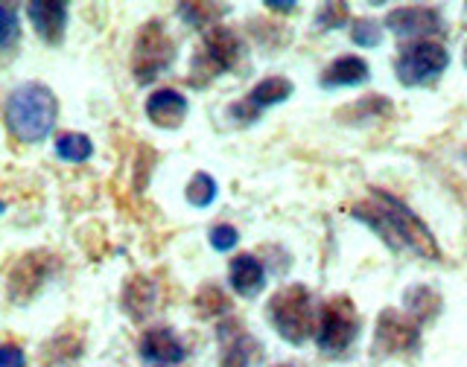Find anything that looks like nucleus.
Wrapping results in <instances>:
<instances>
[{
	"mask_svg": "<svg viewBox=\"0 0 467 367\" xmlns=\"http://www.w3.org/2000/svg\"><path fill=\"white\" fill-rule=\"evenodd\" d=\"M350 216L365 228H371L394 251H412L423 260H441V248H438L427 222L406 201L386 193V189H368V201L354 204Z\"/></svg>",
	"mask_w": 467,
	"mask_h": 367,
	"instance_id": "f257e3e1",
	"label": "nucleus"
},
{
	"mask_svg": "<svg viewBox=\"0 0 467 367\" xmlns=\"http://www.w3.org/2000/svg\"><path fill=\"white\" fill-rule=\"evenodd\" d=\"M58 99L53 87L44 82H21L15 85L4 99V126L12 140L21 146L44 143L56 128Z\"/></svg>",
	"mask_w": 467,
	"mask_h": 367,
	"instance_id": "f03ea898",
	"label": "nucleus"
},
{
	"mask_svg": "<svg viewBox=\"0 0 467 367\" xmlns=\"http://www.w3.org/2000/svg\"><path fill=\"white\" fill-rule=\"evenodd\" d=\"M269 324L292 347H301L318 332L321 310L316 306L313 291L304 283H289L269 298Z\"/></svg>",
	"mask_w": 467,
	"mask_h": 367,
	"instance_id": "7ed1b4c3",
	"label": "nucleus"
},
{
	"mask_svg": "<svg viewBox=\"0 0 467 367\" xmlns=\"http://www.w3.org/2000/svg\"><path fill=\"white\" fill-rule=\"evenodd\" d=\"M245 41L237 29L213 26L208 33H202V44L193 62H190V79H193V85H208L223 73L237 70L245 62Z\"/></svg>",
	"mask_w": 467,
	"mask_h": 367,
	"instance_id": "20e7f679",
	"label": "nucleus"
},
{
	"mask_svg": "<svg viewBox=\"0 0 467 367\" xmlns=\"http://www.w3.org/2000/svg\"><path fill=\"white\" fill-rule=\"evenodd\" d=\"M357 339H359V315L354 301L333 298L321 306L318 332H316V347L321 356L342 362L354 350Z\"/></svg>",
	"mask_w": 467,
	"mask_h": 367,
	"instance_id": "39448f33",
	"label": "nucleus"
},
{
	"mask_svg": "<svg viewBox=\"0 0 467 367\" xmlns=\"http://www.w3.org/2000/svg\"><path fill=\"white\" fill-rule=\"evenodd\" d=\"M175 62V41L161 21H146L131 47V73L138 85L155 82L161 73H167Z\"/></svg>",
	"mask_w": 467,
	"mask_h": 367,
	"instance_id": "423d86ee",
	"label": "nucleus"
},
{
	"mask_svg": "<svg viewBox=\"0 0 467 367\" xmlns=\"http://www.w3.org/2000/svg\"><path fill=\"white\" fill-rule=\"evenodd\" d=\"M450 67V53L441 41H412L398 53L394 62V73L403 87H420L430 85L438 76H444V70Z\"/></svg>",
	"mask_w": 467,
	"mask_h": 367,
	"instance_id": "0eeeda50",
	"label": "nucleus"
},
{
	"mask_svg": "<svg viewBox=\"0 0 467 367\" xmlns=\"http://www.w3.org/2000/svg\"><path fill=\"white\" fill-rule=\"evenodd\" d=\"M420 347V324L398 310H383L374 327L371 353L377 356H412Z\"/></svg>",
	"mask_w": 467,
	"mask_h": 367,
	"instance_id": "6e6552de",
	"label": "nucleus"
},
{
	"mask_svg": "<svg viewBox=\"0 0 467 367\" xmlns=\"http://www.w3.org/2000/svg\"><path fill=\"white\" fill-rule=\"evenodd\" d=\"M56 269H58V260L50 251L24 254L6 274V298L12 303H29L44 286L50 283Z\"/></svg>",
	"mask_w": 467,
	"mask_h": 367,
	"instance_id": "1a4fd4ad",
	"label": "nucleus"
},
{
	"mask_svg": "<svg viewBox=\"0 0 467 367\" xmlns=\"http://www.w3.org/2000/svg\"><path fill=\"white\" fill-rule=\"evenodd\" d=\"M444 15L438 6H418L406 4L386 15V29L398 38H415V41H430V36L444 33Z\"/></svg>",
	"mask_w": 467,
	"mask_h": 367,
	"instance_id": "9d476101",
	"label": "nucleus"
},
{
	"mask_svg": "<svg viewBox=\"0 0 467 367\" xmlns=\"http://www.w3.org/2000/svg\"><path fill=\"white\" fill-rule=\"evenodd\" d=\"M26 18L33 24L36 36L50 44V47H58L65 41V29H67V18H70V6L65 0H29L24 6Z\"/></svg>",
	"mask_w": 467,
	"mask_h": 367,
	"instance_id": "9b49d317",
	"label": "nucleus"
},
{
	"mask_svg": "<svg viewBox=\"0 0 467 367\" xmlns=\"http://www.w3.org/2000/svg\"><path fill=\"white\" fill-rule=\"evenodd\" d=\"M146 120L158 128H167V131H175L182 128L187 114H190V102L182 91H175V87H158L150 97H146Z\"/></svg>",
	"mask_w": 467,
	"mask_h": 367,
	"instance_id": "f8f14e48",
	"label": "nucleus"
},
{
	"mask_svg": "<svg viewBox=\"0 0 467 367\" xmlns=\"http://www.w3.org/2000/svg\"><path fill=\"white\" fill-rule=\"evenodd\" d=\"M138 353L150 364H179L187 359V347L170 327H152L140 335Z\"/></svg>",
	"mask_w": 467,
	"mask_h": 367,
	"instance_id": "ddd939ff",
	"label": "nucleus"
},
{
	"mask_svg": "<svg viewBox=\"0 0 467 367\" xmlns=\"http://www.w3.org/2000/svg\"><path fill=\"white\" fill-rule=\"evenodd\" d=\"M228 286L240 298H257L266 286V266L254 254H237L228 262Z\"/></svg>",
	"mask_w": 467,
	"mask_h": 367,
	"instance_id": "4468645a",
	"label": "nucleus"
},
{
	"mask_svg": "<svg viewBox=\"0 0 467 367\" xmlns=\"http://www.w3.org/2000/svg\"><path fill=\"white\" fill-rule=\"evenodd\" d=\"M257 353V344L252 335L245 332L240 321H225L219 327V356H223V367H248Z\"/></svg>",
	"mask_w": 467,
	"mask_h": 367,
	"instance_id": "2eb2a0df",
	"label": "nucleus"
},
{
	"mask_svg": "<svg viewBox=\"0 0 467 367\" xmlns=\"http://www.w3.org/2000/svg\"><path fill=\"white\" fill-rule=\"evenodd\" d=\"M371 79V67L362 56H339L321 70V87H359Z\"/></svg>",
	"mask_w": 467,
	"mask_h": 367,
	"instance_id": "dca6fc26",
	"label": "nucleus"
},
{
	"mask_svg": "<svg viewBox=\"0 0 467 367\" xmlns=\"http://www.w3.org/2000/svg\"><path fill=\"white\" fill-rule=\"evenodd\" d=\"M120 301H123V310L131 321L150 318L158 303V283L146 274H135L131 280H126Z\"/></svg>",
	"mask_w": 467,
	"mask_h": 367,
	"instance_id": "f3484780",
	"label": "nucleus"
},
{
	"mask_svg": "<svg viewBox=\"0 0 467 367\" xmlns=\"http://www.w3.org/2000/svg\"><path fill=\"white\" fill-rule=\"evenodd\" d=\"M296 94V85L286 76H266L260 79L252 91H248V102L257 108V111H266V108H275V106H284V102Z\"/></svg>",
	"mask_w": 467,
	"mask_h": 367,
	"instance_id": "a211bd4d",
	"label": "nucleus"
},
{
	"mask_svg": "<svg viewBox=\"0 0 467 367\" xmlns=\"http://www.w3.org/2000/svg\"><path fill=\"white\" fill-rule=\"evenodd\" d=\"M403 310L409 318H415L418 324H430L435 315L441 312V295L430 286H409L403 295Z\"/></svg>",
	"mask_w": 467,
	"mask_h": 367,
	"instance_id": "6ab92c4d",
	"label": "nucleus"
},
{
	"mask_svg": "<svg viewBox=\"0 0 467 367\" xmlns=\"http://www.w3.org/2000/svg\"><path fill=\"white\" fill-rule=\"evenodd\" d=\"M228 12H231L228 4H179L182 21L202 29V33H208V29L219 26V21H223Z\"/></svg>",
	"mask_w": 467,
	"mask_h": 367,
	"instance_id": "aec40b11",
	"label": "nucleus"
},
{
	"mask_svg": "<svg viewBox=\"0 0 467 367\" xmlns=\"http://www.w3.org/2000/svg\"><path fill=\"white\" fill-rule=\"evenodd\" d=\"M53 149L65 164H85V160H91L94 155V143L88 135H82V131H65V135L56 138Z\"/></svg>",
	"mask_w": 467,
	"mask_h": 367,
	"instance_id": "412c9836",
	"label": "nucleus"
},
{
	"mask_svg": "<svg viewBox=\"0 0 467 367\" xmlns=\"http://www.w3.org/2000/svg\"><path fill=\"white\" fill-rule=\"evenodd\" d=\"M184 196H187L190 204H193V208L204 210V208H211V204L216 201L219 184H216L213 175H208V172H193V178L187 181Z\"/></svg>",
	"mask_w": 467,
	"mask_h": 367,
	"instance_id": "4be33fe9",
	"label": "nucleus"
},
{
	"mask_svg": "<svg viewBox=\"0 0 467 367\" xmlns=\"http://www.w3.org/2000/svg\"><path fill=\"white\" fill-rule=\"evenodd\" d=\"M383 26L386 24H379L377 18H368V15H362V18H354L348 26V36L350 41L357 44V47L362 50H374L383 44Z\"/></svg>",
	"mask_w": 467,
	"mask_h": 367,
	"instance_id": "5701e85b",
	"label": "nucleus"
},
{
	"mask_svg": "<svg viewBox=\"0 0 467 367\" xmlns=\"http://www.w3.org/2000/svg\"><path fill=\"white\" fill-rule=\"evenodd\" d=\"M231 310V301L228 295L219 286H202L199 295H196V312L202 318H216V315H225Z\"/></svg>",
	"mask_w": 467,
	"mask_h": 367,
	"instance_id": "b1692460",
	"label": "nucleus"
},
{
	"mask_svg": "<svg viewBox=\"0 0 467 367\" xmlns=\"http://www.w3.org/2000/svg\"><path fill=\"white\" fill-rule=\"evenodd\" d=\"M313 26L318 33H327V29H339V26H350L348 21V4H321L316 12Z\"/></svg>",
	"mask_w": 467,
	"mask_h": 367,
	"instance_id": "393cba45",
	"label": "nucleus"
},
{
	"mask_svg": "<svg viewBox=\"0 0 467 367\" xmlns=\"http://www.w3.org/2000/svg\"><path fill=\"white\" fill-rule=\"evenodd\" d=\"M18 9L12 4L0 6V50H9L15 41H18Z\"/></svg>",
	"mask_w": 467,
	"mask_h": 367,
	"instance_id": "a878e982",
	"label": "nucleus"
},
{
	"mask_svg": "<svg viewBox=\"0 0 467 367\" xmlns=\"http://www.w3.org/2000/svg\"><path fill=\"white\" fill-rule=\"evenodd\" d=\"M208 240H211V245H213V251H234V245L240 242V230L234 228V225H213L211 228V233H208Z\"/></svg>",
	"mask_w": 467,
	"mask_h": 367,
	"instance_id": "bb28decb",
	"label": "nucleus"
},
{
	"mask_svg": "<svg viewBox=\"0 0 467 367\" xmlns=\"http://www.w3.org/2000/svg\"><path fill=\"white\" fill-rule=\"evenodd\" d=\"M228 117L231 120H237L240 126H252L260 117V111L248 99H240V102H234V106H228Z\"/></svg>",
	"mask_w": 467,
	"mask_h": 367,
	"instance_id": "cd10ccee",
	"label": "nucleus"
},
{
	"mask_svg": "<svg viewBox=\"0 0 467 367\" xmlns=\"http://www.w3.org/2000/svg\"><path fill=\"white\" fill-rule=\"evenodd\" d=\"M0 367H26V353H24V347L6 342L4 347H0Z\"/></svg>",
	"mask_w": 467,
	"mask_h": 367,
	"instance_id": "c85d7f7f",
	"label": "nucleus"
},
{
	"mask_svg": "<svg viewBox=\"0 0 467 367\" xmlns=\"http://www.w3.org/2000/svg\"><path fill=\"white\" fill-rule=\"evenodd\" d=\"M266 9H272V12H284V15H289V12H296L298 9V4H277V0H266Z\"/></svg>",
	"mask_w": 467,
	"mask_h": 367,
	"instance_id": "c756f323",
	"label": "nucleus"
},
{
	"mask_svg": "<svg viewBox=\"0 0 467 367\" xmlns=\"http://www.w3.org/2000/svg\"><path fill=\"white\" fill-rule=\"evenodd\" d=\"M464 67H467V44H464Z\"/></svg>",
	"mask_w": 467,
	"mask_h": 367,
	"instance_id": "7c9ffc66",
	"label": "nucleus"
},
{
	"mask_svg": "<svg viewBox=\"0 0 467 367\" xmlns=\"http://www.w3.org/2000/svg\"><path fill=\"white\" fill-rule=\"evenodd\" d=\"M275 367H296V364H275Z\"/></svg>",
	"mask_w": 467,
	"mask_h": 367,
	"instance_id": "2f4dec72",
	"label": "nucleus"
}]
</instances>
